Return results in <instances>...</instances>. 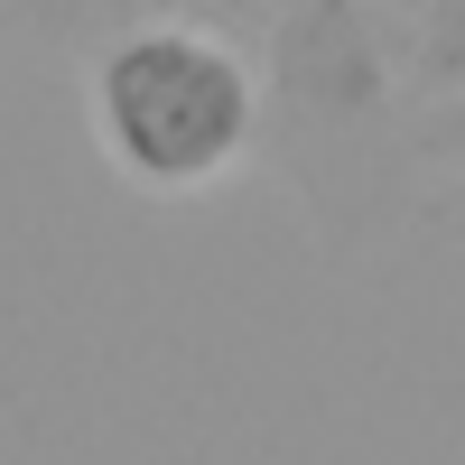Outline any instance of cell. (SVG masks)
Instances as JSON below:
<instances>
[{
    "mask_svg": "<svg viewBox=\"0 0 465 465\" xmlns=\"http://www.w3.org/2000/svg\"><path fill=\"white\" fill-rule=\"evenodd\" d=\"M84 122L140 196H205L261 140V74L205 19H122L84 65Z\"/></svg>",
    "mask_w": 465,
    "mask_h": 465,
    "instance_id": "1",
    "label": "cell"
}]
</instances>
